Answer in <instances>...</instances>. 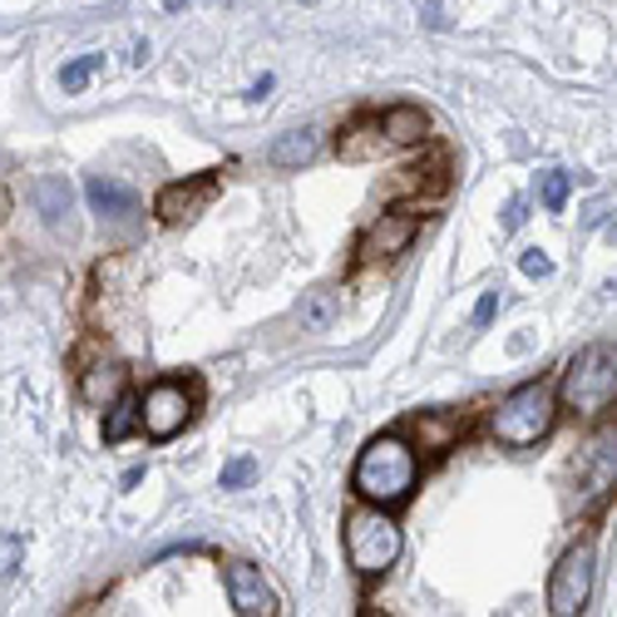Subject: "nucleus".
<instances>
[{
  "mask_svg": "<svg viewBox=\"0 0 617 617\" xmlns=\"http://www.w3.org/2000/svg\"><path fill=\"white\" fill-rule=\"evenodd\" d=\"M415 474H420V464H415V450H410L405 440H400V435H375L361 450L351 484H356V494L371 499V505L395 509V505H405V499H410Z\"/></svg>",
  "mask_w": 617,
  "mask_h": 617,
  "instance_id": "1",
  "label": "nucleus"
},
{
  "mask_svg": "<svg viewBox=\"0 0 617 617\" xmlns=\"http://www.w3.org/2000/svg\"><path fill=\"white\" fill-rule=\"evenodd\" d=\"M554 415H558L554 385L529 381V385H519L513 395L499 400V410H494V420H489V430H494L499 444H513V450H523V444H539L548 430H554Z\"/></svg>",
  "mask_w": 617,
  "mask_h": 617,
  "instance_id": "2",
  "label": "nucleus"
},
{
  "mask_svg": "<svg viewBox=\"0 0 617 617\" xmlns=\"http://www.w3.org/2000/svg\"><path fill=\"white\" fill-rule=\"evenodd\" d=\"M568 410L578 415H598L617 400V351L613 346H588L568 361L564 371V385H558Z\"/></svg>",
  "mask_w": 617,
  "mask_h": 617,
  "instance_id": "3",
  "label": "nucleus"
},
{
  "mask_svg": "<svg viewBox=\"0 0 617 617\" xmlns=\"http://www.w3.org/2000/svg\"><path fill=\"white\" fill-rule=\"evenodd\" d=\"M346 558L361 578L385 574V568L400 558V523L391 519V513H381V505L356 509L346 519Z\"/></svg>",
  "mask_w": 617,
  "mask_h": 617,
  "instance_id": "4",
  "label": "nucleus"
},
{
  "mask_svg": "<svg viewBox=\"0 0 617 617\" xmlns=\"http://www.w3.org/2000/svg\"><path fill=\"white\" fill-rule=\"evenodd\" d=\"M592 568H598L592 543H574V548H568V554L558 558L554 578H548V613H554V617H574V613L588 608Z\"/></svg>",
  "mask_w": 617,
  "mask_h": 617,
  "instance_id": "5",
  "label": "nucleus"
},
{
  "mask_svg": "<svg viewBox=\"0 0 617 617\" xmlns=\"http://www.w3.org/2000/svg\"><path fill=\"white\" fill-rule=\"evenodd\" d=\"M617 489V425H603L578 454V509H598Z\"/></svg>",
  "mask_w": 617,
  "mask_h": 617,
  "instance_id": "6",
  "label": "nucleus"
},
{
  "mask_svg": "<svg viewBox=\"0 0 617 617\" xmlns=\"http://www.w3.org/2000/svg\"><path fill=\"white\" fill-rule=\"evenodd\" d=\"M139 410H144V430L154 440H174L183 425H188V415H193V391L188 385H178V381H158L154 391H148L139 400Z\"/></svg>",
  "mask_w": 617,
  "mask_h": 617,
  "instance_id": "7",
  "label": "nucleus"
},
{
  "mask_svg": "<svg viewBox=\"0 0 617 617\" xmlns=\"http://www.w3.org/2000/svg\"><path fill=\"white\" fill-rule=\"evenodd\" d=\"M227 598H233V613H243V617H272L277 613V592L267 588V578H262L253 564L227 568Z\"/></svg>",
  "mask_w": 617,
  "mask_h": 617,
  "instance_id": "8",
  "label": "nucleus"
},
{
  "mask_svg": "<svg viewBox=\"0 0 617 617\" xmlns=\"http://www.w3.org/2000/svg\"><path fill=\"white\" fill-rule=\"evenodd\" d=\"M420 218L415 213H381V223H371V233L361 237V262H375V257H395L410 247V237H415Z\"/></svg>",
  "mask_w": 617,
  "mask_h": 617,
  "instance_id": "9",
  "label": "nucleus"
},
{
  "mask_svg": "<svg viewBox=\"0 0 617 617\" xmlns=\"http://www.w3.org/2000/svg\"><path fill=\"white\" fill-rule=\"evenodd\" d=\"M85 193H89V208H95L105 223H134L139 218V193H134L129 183L95 174L85 183Z\"/></svg>",
  "mask_w": 617,
  "mask_h": 617,
  "instance_id": "10",
  "label": "nucleus"
},
{
  "mask_svg": "<svg viewBox=\"0 0 617 617\" xmlns=\"http://www.w3.org/2000/svg\"><path fill=\"white\" fill-rule=\"evenodd\" d=\"M213 198V178H193V183H174V188L158 193V218L164 223H183Z\"/></svg>",
  "mask_w": 617,
  "mask_h": 617,
  "instance_id": "11",
  "label": "nucleus"
},
{
  "mask_svg": "<svg viewBox=\"0 0 617 617\" xmlns=\"http://www.w3.org/2000/svg\"><path fill=\"white\" fill-rule=\"evenodd\" d=\"M316 148H322L316 129H292V134H282V139L267 148V158L277 168H302V164H312V158H316Z\"/></svg>",
  "mask_w": 617,
  "mask_h": 617,
  "instance_id": "12",
  "label": "nucleus"
},
{
  "mask_svg": "<svg viewBox=\"0 0 617 617\" xmlns=\"http://www.w3.org/2000/svg\"><path fill=\"white\" fill-rule=\"evenodd\" d=\"M36 208L45 213L50 227H70V208H75V193L65 178H40L36 183Z\"/></svg>",
  "mask_w": 617,
  "mask_h": 617,
  "instance_id": "13",
  "label": "nucleus"
},
{
  "mask_svg": "<svg viewBox=\"0 0 617 617\" xmlns=\"http://www.w3.org/2000/svg\"><path fill=\"white\" fill-rule=\"evenodd\" d=\"M425 129H430V119L415 105H395V109H385V119H381V134L391 144H420Z\"/></svg>",
  "mask_w": 617,
  "mask_h": 617,
  "instance_id": "14",
  "label": "nucleus"
},
{
  "mask_svg": "<svg viewBox=\"0 0 617 617\" xmlns=\"http://www.w3.org/2000/svg\"><path fill=\"white\" fill-rule=\"evenodd\" d=\"M124 381H129L124 365H95V371H85V385H79V391H85L89 405H114V400L124 395Z\"/></svg>",
  "mask_w": 617,
  "mask_h": 617,
  "instance_id": "15",
  "label": "nucleus"
},
{
  "mask_svg": "<svg viewBox=\"0 0 617 617\" xmlns=\"http://www.w3.org/2000/svg\"><path fill=\"white\" fill-rule=\"evenodd\" d=\"M134 425H144V410H139V400L119 395V400H114V405H109V420H105V440H109V444L129 440V435H134Z\"/></svg>",
  "mask_w": 617,
  "mask_h": 617,
  "instance_id": "16",
  "label": "nucleus"
},
{
  "mask_svg": "<svg viewBox=\"0 0 617 617\" xmlns=\"http://www.w3.org/2000/svg\"><path fill=\"white\" fill-rule=\"evenodd\" d=\"M336 312H341V296H336V292H312V296L302 302V326H306V331H331Z\"/></svg>",
  "mask_w": 617,
  "mask_h": 617,
  "instance_id": "17",
  "label": "nucleus"
},
{
  "mask_svg": "<svg viewBox=\"0 0 617 617\" xmlns=\"http://www.w3.org/2000/svg\"><path fill=\"white\" fill-rule=\"evenodd\" d=\"M415 430H420V440H430V450H444V444L464 430V420L460 415H420Z\"/></svg>",
  "mask_w": 617,
  "mask_h": 617,
  "instance_id": "18",
  "label": "nucleus"
},
{
  "mask_svg": "<svg viewBox=\"0 0 617 617\" xmlns=\"http://www.w3.org/2000/svg\"><path fill=\"white\" fill-rule=\"evenodd\" d=\"M99 70H105V55H79V60H70L60 70V85H65V95H79V89L89 85Z\"/></svg>",
  "mask_w": 617,
  "mask_h": 617,
  "instance_id": "19",
  "label": "nucleus"
},
{
  "mask_svg": "<svg viewBox=\"0 0 617 617\" xmlns=\"http://www.w3.org/2000/svg\"><path fill=\"white\" fill-rule=\"evenodd\" d=\"M568 188H574V183H568V174H564V168H548V174H543V183H539V193H543V208H548V213H564V203H568Z\"/></svg>",
  "mask_w": 617,
  "mask_h": 617,
  "instance_id": "20",
  "label": "nucleus"
},
{
  "mask_svg": "<svg viewBox=\"0 0 617 617\" xmlns=\"http://www.w3.org/2000/svg\"><path fill=\"white\" fill-rule=\"evenodd\" d=\"M253 474H257V460H253V454H237V460H227V464H223V489H243V484H253Z\"/></svg>",
  "mask_w": 617,
  "mask_h": 617,
  "instance_id": "21",
  "label": "nucleus"
},
{
  "mask_svg": "<svg viewBox=\"0 0 617 617\" xmlns=\"http://www.w3.org/2000/svg\"><path fill=\"white\" fill-rule=\"evenodd\" d=\"M519 267H523V277H554V262H548L539 247H529V253L519 257Z\"/></svg>",
  "mask_w": 617,
  "mask_h": 617,
  "instance_id": "22",
  "label": "nucleus"
},
{
  "mask_svg": "<svg viewBox=\"0 0 617 617\" xmlns=\"http://www.w3.org/2000/svg\"><path fill=\"white\" fill-rule=\"evenodd\" d=\"M494 312H499V292H484V296H479V306H474V326H489V322H494Z\"/></svg>",
  "mask_w": 617,
  "mask_h": 617,
  "instance_id": "23",
  "label": "nucleus"
},
{
  "mask_svg": "<svg viewBox=\"0 0 617 617\" xmlns=\"http://www.w3.org/2000/svg\"><path fill=\"white\" fill-rule=\"evenodd\" d=\"M420 20H425L430 30H444V26H450V20H444V6H440V0H425V6H420Z\"/></svg>",
  "mask_w": 617,
  "mask_h": 617,
  "instance_id": "24",
  "label": "nucleus"
},
{
  "mask_svg": "<svg viewBox=\"0 0 617 617\" xmlns=\"http://www.w3.org/2000/svg\"><path fill=\"white\" fill-rule=\"evenodd\" d=\"M523 218H529V213H523V198H509V203H505V227L513 233V227H519Z\"/></svg>",
  "mask_w": 617,
  "mask_h": 617,
  "instance_id": "25",
  "label": "nucleus"
},
{
  "mask_svg": "<svg viewBox=\"0 0 617 617\" xmlns=\"http://www.w3.org/2000/svg\"><path fill=\"white\" fill-rule=\"evenodd\" d=\"M272 85H277V79H272V75H262V79H257V85H253V89H247V99H253V105H262V99H267V95H272Z\"/></svg>",
  "mask_w": 617,
  "mask_h": 617,
  "instance_id": "26",
  "label": "nucleus"
},
{
  "mask_svg": "<svg viewBox=\"0 0 617 617\" xmlns=\"http://www.w3.org/2000/svg\"><path fill=\"white\" fill-rule=\"evenodd\" d=\"M164 6H168V10H183V6H193V0H164Z\"/></svg>",
  "mask_w": 617,
  "mask_h": 617,
  "instance_id": "27",
  "label": "nucleus"
},
{
  "mask_svg": "<svg viewBox=\"0 0 617 617\" xmlns=\"http://www.w3.org/2000/svg\"><path fill=\"white\" fill-rule=\"evenodd\" d=\"M613 243H617V227H613Z\"/></svg>",
  "mask_w": 617,
  "mask_h": 617,
  "instance_id": "28",
  "label": "nucleus"
},
{
  "mask_svg": "<svg viewBox=\"0 0 617 617\" xmlns=\"http://www.w3.org/2000/svg\"><path fill=\"white\" fill-rule=\"evenodd\" d=\"M613 292H617V282H613Z\"/></svg>",
  "mask_w": 617,
  "mask_h": 617,
  "instance_id": "29",
  "label": "nucleus"
}]
</instances>
